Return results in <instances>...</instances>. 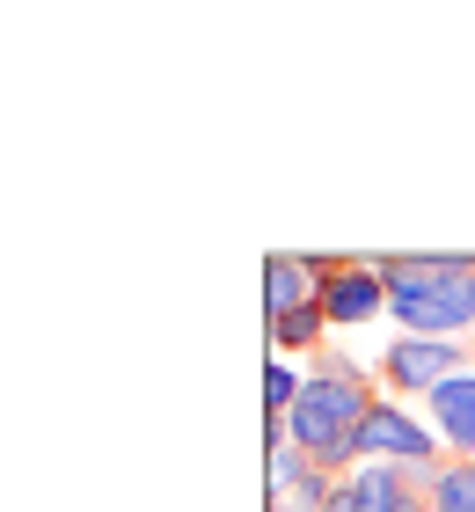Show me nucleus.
Instances as JSON below:
<instances>
[{"mask_svg":"<svg viewBox=\"0 0 475 512\" xmlns=\"http://www.w3.org/2000/svg\"><path fill=\"white\" fill-rule=\"evenodd\" d=\"M373 403H380V395H373V381H366V366H351L344 352H315L307 388H300L293 417H285V439H293L307 461L351 476V469H359V432H366Z\"/></svg>","mask_w":475,"mask_h":512,"instance_id":"obj_1","label":"nucleus"},{"mask_svg":"<svg viewBox=\"0 0 475 512\" xmlns=\"http://www.w3.org/2000/svg\"><path fill=\"white\" fill-rule=\"evenodd\" d=\"M388 278V315L402 337H468L475 330V256H373Z\"/></svg>","mask_w":475,"mask_h":512,"instance_id":"obj_2","label":"nucleus"},{"mask_svg":"<svg viewBox=\"0 0 475 512\" xmlns=\"http://www.w3.org/2000/svg\"><path fill=\"white\" fill-rule=\"evenodd\" d=\"M454 374H475V352L454 337H395L380 344V381H388V395H439Z\"/></svg>","mask_w":475,"mask_h":512,"instance_id":"obj_3","label":"nucleus"},{"mask_svg":"<svg viewBox=\"0 0 475 512\" xmlns=\"http://www.w3.org/2000/svg\"><path fill=\"white\" fill-rule=\"evenodd\" d=\"M432 476L439 469H402V461H359L337 498H329L322 512H424L432 505Z\"/></svg>","mask_w":475,"mask_h":512,"instance_id":"obj_4","label":"nucleus"},{"mask_svg":"<svg viewBox=\"0 0 475 512\" xmlns=\"http://www.w3.org/2000/svg\"><path fill=\"white\" fill-rule=\"evenodd\" d=\"M446 439L424 425V417H410L402 403H373L366 432H359V461H402V469H446L439 461Z\"/></svg>","mask_w":475,"mask_h":512,"instance_id":"obj_5","label":"nucleus"},{"mask_svg":"<svg viewBox=\"0 0 475 512\" xmlns=\"http://www.w3.org/2000/svg\"><path fill=\"white\" fill-rule=\"evenodd\" d=\"M380 308H388V278H380L373 256H329V271H322L329 330H359V322H373Z\"/></svg>","mask_w":475,"mask_h":512,"instance_id":"obj_6","label":"nucleus"},{"mask_svg":"<svg viewBox=\"0 0 475 512\" xmlns=\"http://www.w3.org/2000/svg\"><path fill=\"white\" fill-rule=\"evenodd\" d=\"M322 271H329V256H293V249L264 256V322L293 315V308H315L322 300Z\"/></svg>","mask_w":475,"mask_h":512,"instance_id":"obj_7","label":"nucleus"},{"mask_svg":"<svg viewBox=\"0 0 475 512\" xmlns=\"http://www.w3.org/2000/svg\"><path fill=\"white\" fill-rule=\"evenodd\" d=\"M424 403H432V432L446 439V454L475 461V374H454L439 395H424Z\"/></svg>","mask_w":475,"mask_h":512,"instance_id":"obj_8","label":"nucleus"},{"mask_svg":"<svg viewBox=\"0 0 475 512\" xmlns=\"http://www.w3.org/2000/svg\"><path fill=\"white\" fill-rule=\"evenodd\" d=\"M322 330H329L322 300H315V308H293V315H278V322H271V359H300V352H322Z\"/></svg>","mask_w":475,"mask_h":512,"instance_id":"obj_9","label":"nucleus"},{"mask_svg":"<svg viewBox=\"0 0 475 512\" xmlns=\"http://www.w3.org/2000/svg\"><path fill=\"white\" fill-rule=\"evenodd\" d=\"M424 512H475V461H446L432 476V505Z\"/></svg>","mask_w":475,"mask_h":512,"instance_id":"obj_10","label":"nucleus"},{"mask_svg":"<svg viewBox=\"0 0 475 512\" xmlns=\"http://www.w3.org/2000/svg\"><path fill=\"white\" fill-rule=\"evenodd\" d=\"M300 388H307L300 366H293V359H271V366H264V417H293Z\"/></svg>","mask_w":475,"mask_h":512,"instance_id":"obj_11","label":"nucleus"}]
</instances>
